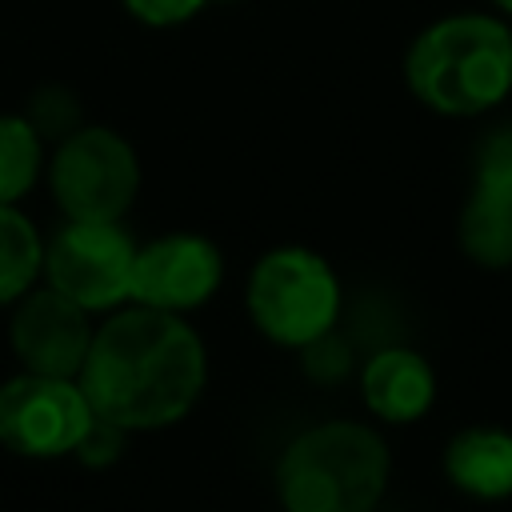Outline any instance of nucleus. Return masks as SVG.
I'll return each mask as SVG.
<instances>
[{"label":"nucleus","mask_w":512,"mask_h":512,"mask_svg":"<svg viewBox=\"0 0 512 512\" xmlns=\"http://www.w3.org/2000/svg\"><path fill=\"white\" fill-rule=\"evenodd\" d=\"M76 380L96 416L124 432H156L196 408L208 384V352L180 312L132 300L92 328Z\"/></svg>","instance_id":"1"},{"label":"nucleus","mask_w":512,"mask_h":512,"mask_svg":"<svg viewBox=\"0 0 512 512\" xmlns=\"http://www.w3.org/2000/svg\"><path fill=\"white\" fill-rule=\"evenodd\" d=\"M404 80L440 116H480L512 92V28L484 12L440 16L408 44Z\"/></svg>","instance_id":"2"},{"label":"nucleus","mask_w":512,"mask_h":512,"mask_svg":"<svg viewBox=\"0 0 512 512\" xmlns=\"http://www.w3.org/2000/svg\"><path fill=\"white\" fill-rule=\"evenodd\" d=\"M388 472L392 456L376 428L328 420L288 440L272 488L288 512H368L384 496Z\"/></svg>","instance_id":"3"},{"label":"nucleus","mask_w":512,"mask_h":512,"mask_svg":"<svg viewBox=\"0 0 512 512\" xmlns=\"http://www.w3.org/2000/svg\"><path fill=\"white\" fill-rule=\"evenodd\" d=\"M248 320L284 348H304L308 340L336 328L340 316V280L332 264L300 244L268 248L244 288Z\"/></svg>","instance_id":"4"},{"label":"nucleus","mask_w":512,"mask_h":512,"mask_svg":"<svg viewBox=\"0 0 512 512\" xmlns=\"http://www.w3.org/2000/svg\"><path fill=\"white\" fill-rule=\"evenodd\" d=\"M48 188L64 220H120L140 192L136 148L104 124H80L56 140Z\"/></svg>","instance_id":"5"},{"label":"nucleus","mask_w":512,"mask_h":512,"mask_svg":"<svg viewBox=\"0 0 512 512\" xmlns=\"http://www.w3.org/2000/svg\"><path fill=\"white\" fill-rule=\"evenodd\" d=\"M136 240L120 220H68L44 244V276L88 312H112L132 300Z\"/></svg>","instance_id":"6"},{"label":"nucleus","mask_w":512,"mask_h":512,"mask_svg":"<svg viewBox=\"0 0 512 512\" xmlns=\"http://www.w3.org/2000/svg\"><path fill=\"white\" fill-rule=\"evenodd\" d=\"M92 404L76 376L16 372L0 384V448L24 460L72 456L92 424Z\"/></svg>","instance_id":"7"},{"label":"nucleus","mask_w":512,"mask_h":512,"mask_svg":"<svg viewBox=\"0 0 512 512\" xmlns=\"http://www.w3.org/2000/svg\"><path fill=\"white\" fill-rule=\"evenodd\" d=\"M220 280H224V256L200 232H168L160 240L136 244V260H132L136 304L184 316L208 304Z\"/></svg>","instance_id":"8"},{"label":"nucleus","mask_w":512,"mask_h":512,"mask_svg":"<svg viewBox=\"0 0 512 512\" xmlns=\"http://www.w3.org/2000/svg\"><path fill=\"white\" fill-rule=\"evenodd\" d=\"M8 344L12 356L24 372H44V376H80V364L92 344V320L88 308L68 300L64 292L48 288H28L8 320Z\"/></svg>","instance_id":"9"},{"label":"nucleus","mask_w":512,"mask_h":512,"mask_svg":"<svg viewBox=\"0 0 512 512\" xmlns=\"http://www.w3.org/2000/svg\"><path fill=\"white\" fill-rule=\"evenodd\" d=\"M360 396L368 412L384 424H412L436 400V372L432 364L400 344L376 348L360 368Z\"/></svg>","instance_id":"10"},{"label":"nucleus","mask_w":512,"mask_h":512,"mask_svg":"<svg viewBox=\"0 0 512 512\" xmlns=\"http://www.w3.org/2000/svg\"><path fill=\"white\" fill-rule=\"evenodd\" d=\"M444 476L476 500L512 496V432L464 428L444 448Z\"/></svg>","instance_id":"11"},{"label":"nucleus","mask_w":512,"mask_h":512,"mask_svg":"<svg viewBox=\"0 0 512 512\" xmlns=\"http://www.w3.org/2000/svg\"><path fill=\"white\" fill-rule=\"evenodd\" d=\"M460 248L480 268H508L512 264V200L472 184V196L460 212Z\"/></svg>","instance_id":"12"},{"label":"nucleus","mask_w":512,"mask_h":512,"mask_svg":"<svg viewBox=\"0 0 512 512\" xmlns=\"http://www.w3.org/2000/svg\"><path fill=\"white\" fill-rule=\"evenodd\" d=\"M44 268V240L16 204H0V308L16 304Z\"/></svg>","instance_id":"13"},{"label":"nucleus","mask_w":512,"mask_h":512,"mask_svg":"<svg viewBox=\"0 0 512 512\" xmlns=\"http://www.w3.org/2000/svg\"><path fill=\"white\" fill-rule=\"evenodd\" d=\"M44 168V140L24 112H0V204L32 192Z\"/></svg>","instance_id":"14"},{"label":"nucleus","mask_w":512,"mask_h":512,"mask_svg":"<svg viewBox=\"0 0 512 512\" xmlns=\"http://www.w3.org/2000/svg\"><path fill=\"white\" fill-rule=\"evenodd\" d=\"M32 128L40 132V140H64L68 132H76L84 124V112H80V100L72 96V88L64 84H44L28 96V112Z\"/></svg>","instance_id":"15"},{"label":"nucleus","mask_w":512,"mask_h":512,"mask_svg":"<svg viewBox=\"0 0 512 512\" xmlns=\"http://www.w3.org/2000/svg\"><path fill=\"white\" fill-rule=\"evenodd\" d=\"M476 184L512 200V124L488 132L476 148Z\"/></svg>","instance_id":"16"},{"label":"nucleus","mask_w":512,"mask_h":512,"mask_svg":"<svg viewBox=\"0 0 512 512\" xmlns=\"http://www.w3.org/2000/svg\"><path fill=\"white\" fill-rule=\"evenodd\" d=\"M300 356H304V372H308L312 380H320V384H336V380H344L348 368H352V352H348V344L336 336V328H328L324 336L308 340V344L300 348Z\"/></svg>","instance_id":"17"},{"label":"nucleus","mask_w":512,"mask_h":512,"mask_svg":"<svg viewBox=\"0 0 512 512\" xmlns=\"http://www.w3.org/2000/svg\"><path fill=\"white\" fill-rule=\"evenodd\" d=\"M124 436H128V432H124L120 424H112V420H104V416H92V424H88V432L80 436V444L72 448V456H76L80 464H92V468L112 464V460L120 456Z\"/></svg>","instance_id":"18"},{"label":"nucleus","mask_w":512,"mask_h":512,"mask_svg":"<svg viewBox=\"0 0 512 512\" xmlns=\"http://www.w3.org/2000/svg\"><path fill=\"white\" fill-rule=\"evenodd\" d=\"M140 24H148V28H172V24H184V20H192L204 4H212V0H120Z\"/></svg>","instance_id":"19"},{"label":"nucleus","mask_w":512,"mask_h":512,"mask_svg":"<svg viewBox=\"0 0 512 512\" xmlns=\"http://www.w3.org/2000/svg\"><path fill=\"white\" fill-rule=\"evenodd\" d=\"M492 4H496L500 12H508V16H512V0H492Z\"/></svg>","instance_id":"20"},{"label":"nucleus","mask_w":512,"mask_h":512,"mask_svg":"<svg viewBox=\"0 0 512 512\" xmlns=\"http://www.w3.org/2000/svg\"><path fill=\"white\" fill-rule=\"evenodd\" d=\"M220 4H236V0H220Z\"/></svg>","instance_id":"21"}]
</instances>
